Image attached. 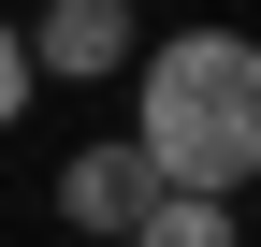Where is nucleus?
Listing matches in <instances>:
<instances>
[{
  "instance_id": "nucleus-1",
  "label": "nucleus",
  "mask_w": 261,
  "mask_h": 247,
  "mask_svg": "<svg viewBox=\"0 0 261 247\" xmlns=\"http://www.w3.org/2000/svg\"><path fill=\"white\" fill-rule=\"evenodd\" d=\"M130 145H145L160 189H247L261 175V44L247 29L130 44Z\"/></svg>"
},
{
  "instance_id": "nucleus-2",
  "label": "nucleus",
  "mask_w": 261,
  "mask_h": 247,
  "mask_svg": "<svg viewBox=\"0 0 261 247\" xmlns=\"http://www.w3.org/2000/svg\"><path fill=\"white\" fill-rule=\"evenodd\" d=\"M15 44H29V87H102V73H130V44H145V0H44Z\"/></svg>"
},
{
  "instance_id": "nucleus-3",
  "label": "nucleus",
  "mask_w": 261,
  "mask_h": 247,
  "mask_svg": "<svg viewBox=\"0 0 261 247\" xmlns=\"http://www.w3.org/2000/svg\"><path fill=\"white\" fill-rule=\"evenodd\" d=\"M145 189H160V175H145V145H130V131H87L73 160H58V218H73V233H102V247L145 218Z\"/></svg>"
},
{
  "instance_id": "nucleus-4",
  "label": "nucleus",
  "mask_w": 261,
  "mask_h": 247,
  "mask_svg": "<svg viewBox=\"0 0 261 247\" xmlns=\"http://www.w3.org/2000/svg\"><path fill=\"white\" fill-rule=\"evenodd\" d=\"M116 247H247V218H232V189H145V218Z\"/></svg>"
},
{
  "instance_id": "nucleus-5",
  "label": "nucleus",
  "mask_w": 261,
  "mask_h": 247,
  "mask_svg": "<svg viewBox=\"0 0 261 247\" xmlns=\"http://www.w3.org/2000/svg\"><path fill=\"white\" fill-rule=\"evenodd\" d=\"M29 116V44H15V15H0V131Z\"/></svg>"
}]
</instances>
